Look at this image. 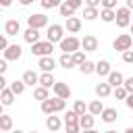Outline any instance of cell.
Masks as SVG:
<instances>
[{
    "label": "cell",
    "instance_id": "bcb514c9",
    "mask_svg": "<svg viewBox=\"0 0 133 133\" xmlns=\"http://www.w3.org/2000/svg\"><path fill=\"white\" fill-rule=\"evenodd\" d=\"M6 62H8V60H0V75H4V73H6V69H8V66H6Z\"/></svg>",
    "mask_w": 133,
    "mask_h": 133
},
{
    "label": "cell",
    "instance_id": "3957f363",
    "mask_svg": "<svg viewBox=\"0 0 133 133\" xmlns=\"http://www.w3.org/2000/svg\"><path fill=\"white\" fill-rule=\"evenodd\" d=\"M46 39L52 42V44H60L64 39V27L58 25V23H52L48 27V31H46Z\"/></svg>",
    "mask_w": 133,
    "mask_h": 133
},
{
    "label": "cell",
    "instance_id": "7bdbcfd3",
    "mask_svg": "<svg viewBox=\"0 0 133 133\" xmlns=\"http://www.w3.org/2000/svg\"><path fill=\"white\" fill-rule=\"evenodd\" d=\"M85 4H87V6H91V8H98V6L102 4V0H85Z\"/></svg>",
    "mask_w": 133,
    "mask_h": 133
},
{
    "label": "cell",
    "instance_id": "ffe728a7",
    "mask_svg": "<svg viewBox=\"0 0 133 133\" xmlns=\"http://www.w3.org/2000/svg\"><path fill=\"white\" fill-rule=\"evenodd\" d=\"M94 123H96V116L94 114H83L81 118H79V125H81V131H85V129H94Z\"/></svg>",
    "mask_w": 133,
    "mask_h": 133
},
{
    "label": "cell",
    "instance_id": "816d5d0a",
    "mask_svg": "<svg viewBox=\"0 0 133 133\" xmlns=\"http://www.w3.org/2000/svg\"><path fill=\"white\" fill-rule=\"evenodd\" d=\"M81 133H98L96 129H85V131H81Z\"/></svg>",
    "mask_w": 133,
    "mask_h": 133
},
{
    "label": "cell",
    "instance_id": "e0dca14e",
    "mask_svg": "<svg viewBox=\"0 0 133 133\" xmlns=\"http://www.w3.org/2000/svg\"><path fill=\"white\" fill-rule=\"evenodd\" d=\"M0 100H2V106H10V104L15 102V91H12L10 87H4V89L0 91Z\"/></svg>",
    "mask_w": 133,
    "mask_h": 133
},
{
    "label": "cell",
    "instance_id": "4fadbf2b",
    "mask_svg": "<svg viewBox=\"0 0 133 133\" xmlns=\"http://www.w3.org/2000/svg\"><path fill=\"white\" fill-rule=\"evenodd\" d=\"M23 37H25V42L27 44H37L39 42V29H33V27H27L25 29V33H23Z\"/></svg>",
    "mask_w": 133,
    "mask_h": 133
},
{
    "label": "cell",
    "instance_id": "8fae6325",
    "mask_svg": "<svg viewBox=\"0 0 133 133\" xmlns=\"http://www.w3.org/2000/svg\"><path fill=\"white\" fill-rule=\"evenodd\" d=\"M37 66H39L44 73H52V71L56 69V60H54L52 56H44V58H39Z\"/></svg>",
    "mask_w": 133,
    "mask_h": 133
},
{
    "label": "cell",
    "instance_id": "5b68a950",
    "mask_svg": "<svg viewBox=\"0 0 133 133\" xmlns=\"http://www.w3.org/2000/svg\"><path fill=\"white\" fill-rule=\"evenodd\" d=\"M131 44H133V37H131L129 33H121V35H116V39L112 42V48L118 50V52H127V50H131Z\"/></svg>",
    "mask_w": 133,
    "mask_h": 133
},
{
    "label": "cell",
    "instance_id": "4dcf8cb0",
    "mask_svg": "<svg viewBox=\"0 0 133 133\" xmlns=\"http://www.w3.org/2000/svg\"><path fill=\"white\" fill-rule=\"evenodd\" d=\"M98 17H100V10L98 8H91V6H85L83 8V19L85 21H96Z\"/></svg>",
    "mask_w": 133,
    "mask_h": 133
},
{
    "label": "cell",
    "instance_id": "11a10c76",
    "mask_svg": "<svg viewBox=\"0 0 133 133\" xmlns=\"http://www.w3.org/2000/svg\"><path fill=\"white\" fill-rule=\"evenodd\" d=\"M104 133H116V131H112V129H110V131H104Z\"/></svg>",
    "mask_w": 133,
    "mask_h": 133
},
{
    "label": "cell",
    "instance_id": "d4e9b609",
    "mask_svg": "<svg viewBox=\"0 0 133 133\" xmlns=\"http://www.w3.org/2000/svg\"><path fill=\"white\" fill-rule=\"evenodd\" d=\"M39 85H44V87H54L56 85V79H54V75L52 73H44V75H39Z\"/></svg>",
    "mask_w": 133,
    "mask_h": 133
},
{
    "label": "cell",
    "instance_id": "30bf717a",
    "mask_svg": "<svg viewBox=\"0 0 133 133\" xmlns=\"http://www.w3.org/2000/svg\"><path fill=\"white\" fill-rule=\"evenodd\" d=\"M52 89H54L56 98H62V100H69V98H71V87H69L66 83H62V81H56V85H54Z\"/></svg>",
    "mask_w": 133,
    "mask_h": 133
},
{
    "label": "cell",
    "instance_id": "f1b7e54d",
    "mask_svg": "<svg viewBox=\"0 0 133 133\" xmlns=\"http://www.w3.org/2000/svg\"><path fill=\"white\" fill-rule=\"evenodd\" d=\"M102 112H104V104H102V100H94V102H89V114L100 116Z\"/></svg>",
    "mask_w": 133,
    "mask_h": 133
},
{
    "label": "cell",
    "instance_id": "7402d4cb",
    "mask_svg": "<svg viewBox=\"0 0 133 133\" xmlns=\"http://www.w3.org/2000/svg\"><path fill=\"white\" fill-rule=\"evenodd\" d=\"M108 83H110L112 87H121V85L125 83V77H123L118 71H112V73L108 75Z\"/></svg>",
    "mask_w": 133,
    "mask_h": 133
},
{
    "label": "cell",
    "instance_id": "9f6ffc18",
    "mask_svg": "<svg viewBox=\"0 0 133 133\" xmlns=\"http://www.w3.org/2000/svg\"><path fill=\"white\" fill-rule=\"evenodd\" d=\"M131 33H133V23H131Z\"/></svg>",
    "mask_w": 133,
    "mask_h": 133
},
{
    "label": "cell",
    "instance_id": "836d02e7",
    "mask_svg": "<svg viewBox=\"0 0 133 133\" xmlns=\"http://www.w3.org/2000/svg\"><path fill=\"white\" fill-rule=\"evenodd\" d=\"M79 114L75 112V110H66V114H64V125H75V123H79Z\"/></svg>",
    "mask_w": 133,
    "mask_h": 133
},
{
    "label": "cell",
    "instance_id": "5bb4252c",
    "mask_svg": "<svg viewBox=\"0 0 133 133\" xmlns=\"http://www.w3.org/2000/svg\"><path fill=\"white\" fill-rule=\"evenodd\" d=\"M96 73H98L100 77H108V75L112 73L110 62H108V60H98V62H96Z\"/></svg>",
    "mask_w": 133,
    "mask_h": 133
},
{
    "label": "cell",
    "instance_id": "9c48e42d",
    "mask_svg": "<svg viewBox=\"0 0 133 133\" xmlns=\"http://www.w3.org/2000/svg\"><path fill=\"white\" fill-rule=\"evenodd\" d=\"M23 54V48L19 44H10L6 50H4V60H19Z\"/></svg>",
    "mask_w": 133,
    "mask_h": 133
},
{
    "label": "cell",
    "instance_id": "83f0119b",
    "mask_svg": "<svg viewBox=\"0 0 133 133\" xmlns=\"http://www.w3.org/2000/svg\"><path fill=\"white\" fill-rule=\"evenodd\" d=\"M73 110H75L79 116H83V114H87V112H89V104H85L83 100H75V104H73Z\"/></svg>",
    "mask_w": 133,
    "mask_h": 133
},
{
    "label": "cell",
    "instance_id": "ac0fdd59",
    "mask_svg": "<svg viewBox=\"0 0 133 133\" xmlns=\"http://www.w3.org/2000/svg\"><path fill=\"white\" fill-rule=\"evenodd\" d=\"M23 81H25V85H37L39 83V75L35 73V71H25L23 73Z\"/></svg>",
    "mask_w": 133,
    "mask_h": 133
},
{
    "label": "cell",
    "instance_id": "ab89813d",
    "mask_svg": "<svg viewBox=\"0 0 133 133\" xmlns=\"http://www.w3.org/2000/svg\"><path fill=\"white\" fill-rule=\"evenodd\" d=\"M102 6H104V8H112V10H116V0H102Z\"/></svg>",
    "mask_w": 133,
    "mask_h": 133
},
{
    "label": "cell",
    "instance_id": "c3c4849f",
    "mask_svg": "<svg viewBox=\"0 0 133 133\" xmlns=\"http://www.w3.org/2000/svg\"><path fill=\"white\" fill-rule=\"evenodd\" d=\"M31 2H35V0H19V4H21V6H29Z\"/></svg>",
    "mask_w": 133,
    "mask_h": 133
},
{
    "label": "cell",
    "instance_id": "2e32d148",
    "mask_svg": "<svg viewBox=\"0 0 133 133\" xmlns=\"http://www.w3.org/2000/svg\"><path fill=\"white\" fill-rule=\"evenodd\" d=\"M46 127H48V131H52V133H56L60 127H62V121L56 116V114H50L48 118H46Z\"/></svg>",
    "mask_w": 133,
    "mask_h": 133
},
{
    "label": "cell",
    "instance_id": "b9f144b4",
    "mask_svg": "<svg viewBox=\"0 0 133 133\" xmlns=\"http://www.w3.org/2000/svg\"><path fill=\"white\" fill-rule=\"evenodd\" d=\"M8 46H10V44H8V39H6V35H2V37H0V50H6Z\"/></svg>",
    "mask_w": 133,
    "mask_h": 133
},
{
    "label": "cell",
    "instance_id": "d6a6232c",
    "mask_svg": "<svg viewBox=\"0 0 133 133\" xmlns=\"http://www.w3.org/2000/svg\"><path fill=\"white\" fill-rule=\"evenodd\" d=\"M25 87H27V85H25V81H23V79H21V81H17V79H15V81L10 83V89L15 91V96H21V94L25 91Z\"/></svg>",
    "mask_w": 133,
    "mask_h": 133
},
{
    "label": "cell",
    "instance_id": "8d00e7d4",
    "mask_svg": "<svg viewBox=\"0 0 133 133\" xmlns=\"http://www.w3.org/2000/svg\"><path fill=\"white\" fill-rule=\"evenodd\" d=\"M127 96H129V91L121 85V87H114V98L116 100H127Z\"/></svg>",
    "mask_w": 133,
    "mask_h": 133
},
{
    "label": "cell",
    "instance_id": "6f0895ef",
    "mask_svg": "<svg viewBox=\"0 0 133 133\" xmlns=\"http://www.w3.org/2000/svg\"><path fill=\"white\" fill-rule=\"evenodd\" d=\"M29 133H39V131H29Z\"/></svg>",
    "mask_w": 133,
    "mask_h": 133
},
{
    "label": "cell",
    "instance_id": "f35d334b",
    "mask_svg": "<svg viewBox=\"0 0 133 133\" xmlns=\"http://www.w3.org/2000/svg\"><path fill=\"white\" fill-rule=\"evenodd\" d=\"M123 87L129 91V94H133V77H129V79H125V83H123Z\"/></svg>",
    "mask_w": 133,
    "mask_h": 133
},
{
    "label": "cell",
    "instance_id": "4316f807",
    "mask_svg": "<svg viewBox=\"0 0 133 133\" xmlns=\"http://www.w3.org/2000/svg\"><path fill=\"white\" fill-rule=\"evenodd\" d=\"M33 98H35V100H39V102L48 100V98H50V94H48V87H44V85H37V87L33 89Z\"/></svg>",
    "mask_w": 133,
    "mask_h": 133
},
{
    "label": "cell",
    "instance_id": "44dd1931",
    "mask_svg": "<svg viewBox=\"0 0 133 133\" xmlns=\"http://www.w3.org/2000/svg\"><path fill=\"white\" fill-rule=\"evenodd\" d=\"M100 19H102L104 23H114V21H116V10H112V8H102V10H100Z\"/></svg>",
    "mask_w": 133,
    "mask_h": 133
},
{
    "label": "cell",
    "instance_id": "9a60e30c",
    "mask_svg": "<svg viewBox=\"0 0 133 133\" xmlns=\"http://www.w3.org/2000/svg\"><path fill=\"white\" fill-rule=\"evenodd\" d=\"M110 94H112V85H110L108 81L96 85V96H98V98H108Z\"/></svg>",
    "mask_w": 133,
    "mask_h": 133
},
{
    "label": "cell",
    "instance_id": "cb8c5ba5",
    "mask_svg": "<svg viewBox=\"0 0 133 133\" xmlns=\"http://www.w3.org/2000/svg\"><path fill=\"white\" fill-rule=\"evenodd\" d=\"M58 64H60L62 69H73V66H77V64H75V60H73V54H60Z\"/></svg>",
    "mask_w": 133,
    "mask_h": 133
},
{
    "label": "cell",
    "instance_id": "7c38bea8",
    "mask_svg": "<svg viewBox=\"0 0 133 133\" xmlns=\"http://www.w3.org/2000/svg\"><path fill=\"white\" fill-rule=\"evenodd\" d=\"M19 31H21V25L17 19H8L4 23V35H17Z\"/></svg>",
    "mask_w": 133,
    "mask_h": 133
},
{
    "label": "cell",
    "instance_id": "db71d44e",
    "mask_svg": "<svg viewBox=\"0 0 133 133\" xmlns=\"http://www.w3.org/2000/svg\"><path fill=\"white\" fill-rule=\"evenodd\" d=\"M12 133H25V131H21V129H17V131H12Z\"/></svg>",
    "mask_w": 133,
    "mask_h": 133
},
{
    "label": "cell",
    "instance_id": "52a82bcc",
    "mask_svg": "<svg viewBox=\"0 0 133 133\" xmlns=\"http://www.w3.org/2000/svg\"><path fill=\"white\" fill-rule=\"evenodd\" d=\"M121 29L123 27H129L131 25V10L127 8V6H123V8H116V21H114Z\"/></svg>",
    "mask_w": 133,
    "mask_h": 133
},
{
    "label": "cell",
    "instance_id": "f546056e",
    "mask_svg": "<svg viewBox=\"0 0 133 133\" xmlns=\"http://www.w3.org/2000/svg\"><path fill=\"white\" fill-rule=\"evenodd\" d=\"M0 129H2V133H8V131L12 129V116L0 114Z\"/></svg>",
    "mask_w": 133,
    "mask_h": 133
},
{
    "label": "cell",
    "instance_id": "7a4b0ae2",
    "mask_svg": "<svg viewBox=\"0 0 133 133\" xmlns=\"http://www.w3.org/2000/svg\"><path fill=\"white\" fill-rule=\"evenodd\" d=\"M58 46H60L62 54H75L77 50H81V39L75 37V35H69V37H64Z\"/></svg>",
    "mask_w": 133,
    "mask_h": 133
},
{
    "label": "cell",
    "instance_id": "7dc6e473",
    "mask_svg": "<svg viewBox=\"0 0 133 133\" xmlns=\"http://www.w3.org/2000/svg\"><path fill=\"white\" fill-rule=\"evenodd\" d=\"M0 87H2V89L6 87V77H4V75H0Z\"/></svg>",
    "mask_w": 133,
    "mask_h": 133
},
{
    "label": "cell",
    "instance_id": "d6986e66",
    "mask_svg": "<svg viewBox=\"0 0 133 133\" xmlns=\"http://www.w3.org/2000/svg\"><path fill=\"white\" fill-rule=\"evenodd\" d=\"M100 116H102V121H104V123H108V125H110V123H114V121L118 118V112H116V108H104V112H102Z\"/></svg>",
    "mask_w": 133,
    "mask_h": 133
},
{
    "label": "cell",
    "instance_id": "d590c367",
    "mask_svg": "<svg viewBox=\"0 0 133 133\" xmlns=\"http://www.w3.org/2000/svg\"><path fill=\"white\" fill-rule=\"evenodd\" d=\"M64 0H39V4L44 6V8H56V6H60Z\"/></svg>",
    "mask_w": 133,
    "mask_h": 133
},
{
    "label": "cell",
    "instance_id": "ee69618b",
    "mask_svg": "<svg viewBox=\"0 0 133 133\" xmlns=\"http://www.w3.org/2000/svg\"><path fill=\"white\" fill-rule=\"evenodd\" d=\"M66 2H69V4L73 6V8H79V6H81V4L85 2V0H66Z\"/></svg>",
    "mask_w": 133,
    "mask_h": 133
},
{
    "label": "cell",
    "instance_id": "277c9868",
    "mask_svg": "<svg viewBox=\"0 0 133 133\" xmlns=\"http://www.w3.org/2000/svg\"><path fill=\"white\" fill-rule=\"evenodd\" d=\"M52 50H54V44L52 42H37V44H33L31 46V54L33 56H39V58H44V56H50L52 54Z\"/></svg>",
    "mask_w": 133,
    "mask_h": 133
},
{
    "label": "cell",
    "instance_id": "681fc988",
    "mask_svg": "<svg viewBox=\"0 0 133 133\" xmlns=\"http://www.w3.org/2000/svg\"><path fill=\"white\" fill-rule=\"evenodd\" d=\"M0 4L6 8V6H10V4H12V0H0Z\"/></svg>",
    "mask_w": 133,
    "mask_h": 133
},
{
    "label": "cell",
    "instance_id": "f5cc1de1",
    "mask_svg": "<svg viewBox=\"0 0 133 133\" xmlns=\"http://www.w3.org/2000/svg\"><path fill=\"white\" fill-rule=\"evenodd\" d=\"M125 133H133V127H129V129H127V131H125Z\"/></svg>",
    "mask_w": 133,
    "mask_h": 133
},
{
    "label": "cell",
    "instance_id": "1f68e13d",
    "mask_svg": "<svg viewBox=\"0 0 133 133\" xmlns=\"http://www.w3.org/2000/svg\"><path fill=\"white\" fill-rule=\"evenodd\" d=\"M79 71H81L83 75H91V73H96V62H91V60H85V62L79 66Z\"/></svg>",
    "mask_w": 133,
    "mask_h": 133
},
{
    "label": "cell",
    "instance_id": "6da1fadb",
    "mask_svg": "<svg viewBox=\"0 0 133 133\" xmlns=\"http://www.w3.org/2000/svg\"><path fill=\"white\" fill-rule=\"evenodd\" d=\"M64 106H66V100H62V98H48V100H44L42 102V112L44 114H56V112H62L64 110Z\"/></svg>",
    "mask_w": 133,
    "mask_h": 133
},
{
    "label": "cell",
    "instance_id": "8992f818",
    "mask_svg": "<svg viewBox=\"0 0 133 133\" xmlns=\"http://www.w3.org/2000/svg\"><path fill=\"white\" fill-rule=\"evenodd\" d=\"M27 25L33 27V29H44V27H48V17L42 15V12L29 15V17H27Z\"/></svg>",
    "mask_w": 133,
    "mask_h": 133
},
{
    "label": "cell",
    "instance_id": "f907efd6",
    "mask_svg": "<svg viewBox=\"0 0 133 133\" xmlns=\"http://www.w3.org/2000/svg\"><path fill=\"white\" fill-rule=\"evenodd\" d=\"M127 8H129V10H133V0H127Z\"/></svg>",
    "mask_w": 133,
    "mask_h": 133
},
{
    "label": "cell",
    "instance_id": "60d3db41",
    "mask_svg": "<svg viewBox=\"0 0 133 133\" xmlns=\"http://www.w3.org/2000/svg\"><path fill=\"white\" fill-rule=\"evenodd\" d=\"M123 60L131 64V62H133V50H127V52H123Z\"/></svg>",
    "mask_w": 133,
    "mask_h": 133
},
{
    "label": "cell",
    "instance_id": "603a6c76",
    "mask_svg": "<svg viewBox=\"0 0 133 133\" xmlns=\"http://www.w3.org/2000/svg\"><path fill=\"white\" fill-rule=\"evenodd\" d=\"M79 29H81V19H77V17L66 19V31L69 33H77Z\"/></svg>",
    "mask_w": 133,
    "mask_h": 133
},
{
    "label": "cell",
    "instance_id": "e575fe53",
    "mask_svg": "<svg viewBox=\"0 0 133 133\" xmlns=\"http://www.w3.org/2000/svg\"><path fill=\"white\" fill-rule=\"evenodd\" d=\"M73 60H75V64H77V66H81V64L87 60V58H85V52H83V50H77V52L73 54Z\"/></svg>",
    "mask_w": 133,
    "mask_h": 133
},
{
    "label": "cell",
    "instance_id": "ba28073f",
    "mask_svg": "<svg viewBox=\"0 0 133 133\" xmlns=\"http://www.w3.org/2000/svg\"><path fill=\"white\" fill-rule=\"evenodd\" d=\"M81 48H83V52H96V50L100 48V42H98L96 35H83Z\"/></svg>",
    "mask_w": 133,
    "mask_h": 133
},
{
    "label": "cell",
    "instance_id": "74e56055",
    "mask_svg": "<svg viewBox=\"0 0 133 133\" xmlns=\"http://www.w3.org/2000/svg\"><path fill=\"white\" fill-rule=\"evenodd\" d=\"M66 127V133H81V125L75 123V125H64Z\"/></svg>",
    "mask_w": 133,
    "mask_h": 133
},
{
    "label": "cell",
    "instance_id": "f6af8a7d",
    "mask_svg": "<svg viewBox=\"0 0 133 133\" xmlns=\"http://www.w3.org/2000/svg\"><path fill=\"white\" fill-rule=\"evenodd\" d=\"M125 104H127V108H131V110H133V94H129V96H127Z\"/></svg>",
    "mask_w": 133,
    "mask_h": 133
},
{
    "label": "cell",
    "instance_id": "484cf974",
    "mask_svg": "<svg viewBox=\"0 0 133 133\" xmlns=\"http://www.w3.org/2000/svg\"><path fill=\"white\" fill-rule=\"evenodd\" d=\"M58 10H60V17H66V19H71V17H75V8L64 0L60 6H58Z\"/></svg>",
    "mask_w": 133,
    "mask_h": 133
}]
</instances>
